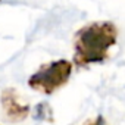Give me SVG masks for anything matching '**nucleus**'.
I'll return each instance as SVG.
<instances>
[{
    "label": "nucleus",
    "mask_w": 125,
    "mask_h": 125,
    "mask_svg": "<svg viewBox=\"0 0 125 125\" xmlns=\"http://www.w3.org/2000/svg\"><path fill=\"white\" fill-rule=\"evenodd\" d=\"M118 28L113 22L100 21L81 27L74 38V63L80 68L99 63L109 57V50L118 41Z\"/></svg>",
    "instance_id": "obj_1"
},
{
    "label": "nucleus",
    "mask_w": 125,
    "mask_h": 125,
    "mask_svg": "<svg viewBox=\"0 0 125 125\" xmlns=\"http://www.w3.org/2000/svg\"><path fill=\"white\" fill-rule=\"evenodd\" d=\"M72 74V63L66 59L53 60L50 63L43 65L37 72H34L30 80L28 85L46 96L53 94L56 90L63 87Z\"/></svg>",
    "instance_id": "obj_2"
},
{
    "label": "nucleus",
    "mask_w": 125,
    "mask_h": 125,
    "mask_svg": "<svg viewBox=\"0 0 125 125\" xmlns=\"http://www.w3.org/2000/svg\"><path fill=\"white\" fill-rule=\"evenodd\" d=\"M2 104H3V109L10 121H21V119L27 118L28 110H30L27 104L19 103V97H18L16 91H13V90L3 91Z\"/></svg>",
    "instance_id": "obj_3"
},
{
    "label": "nucleus",
    "mask_w": 125,
    "mask_h": 125,
    "mask_svg": "<svg viewBox=\"0 0 125 125\" xmlns=\"http://www.w3.org/2000/svg\"><path fill=\"white\" fill-rule=\"evenodd\" d=\"M84 125H106V122H104V119L102 118V116H97V118H94V119H90L87 124H84Z\"/></svg>",
    "instance_id": "obj_4"
}]
</instances>
